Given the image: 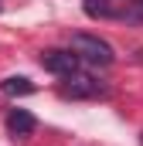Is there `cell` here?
<instances>
[{"instance_id":"6da1fadb","label":"cell","mask_w":143,"mask_h":146,"mask_svg":"<svg viewBox=\"0 0 143 146\" xmlns=\"http://www.w3.org/2000/svg\"><path fill=\"white\" fill-rule=\"evenodd\" d=\"M68 48L82 58V61H89V65H112V48H109L102 37H96V34H72V41H68Z\"/></svg>"},{"instance_id":"7a4b0ae2","label":"cell","mask_w":143,"mask_h":146,"mask_svg":"<svg viewBox=\"0 0 143 146\" xmlns=\"http://www.w3.org/2000/svg\"><path fill=\"white\" fill-rule=\"evenodd\" d=\"M61 99H99V95H106V85L102 82H96L92 75H68L65 82H61Z\"/></svg>"},{"instance_id":"3957f363","label":"cell","mask_w":143,"mask_h":146,"mask_svg":"<svg viewBox=\"0 0 143 146\" xmlns=\"http://www.w3.org/2000/svg\"><path fill=\"white\" fill-rule=\"evenodd\" d=\"M78 54L75 51H41V68H48L51 75H61V78H68V75L78 72Z\"/></svg>"},{"instance_id":"277c9868","label":"cell","mask_w":143,"mask_h":146,"mask_svg":"<svg viewBox=\"0 0 143 146\" xmlns=\"http://www.w3.org/2000/svg\"><path fill=\"white\" fill-rule=\"evenodd\" d=\"M34 129H37V122H34V115L27 109H10V115H7V133L14 139H27Z\"/></svg>"},{"instance_id":"5b68a950","label":"cell","mask_w":143,"mask_h":146,"mask_svg":"<svg viewBox=\"0 0 143 146\" xmlns=\"http://www.w3.org/2000/svg\"><path fill=\"white\" fill-rule=\"evenodd\" d=\"M0 88H3L7 95H31V92H34V82L24 78V75H10V78L0 82Z\"/></svg>"},{"instance_id":"8992f818","label":"cell","mask_w":143,"mask_h":146,"mask_svg":"<svg viewBox=\"0 0 143 146\" xmlns=\"http://www.w3.org/2000/svg\"><path fill=\"white\" fill-rule=\"evenodd\" d=\"M126 17L130 21H143V0H130L126 3Z\"/></svg>"},{"instance_id":"52a82bcc","label":"cell","mask_w":143,"mask_h":146,"mask_svg":"<svg viewBox=\"0 0 143 146\" xmlns=\"http://www.w3.org/2000/svg\"><path fill=\"white\" fill-rule=\"evenodd\" d=\"M0 7H3V3H0Z\"/></svg>"}]
</instances>
